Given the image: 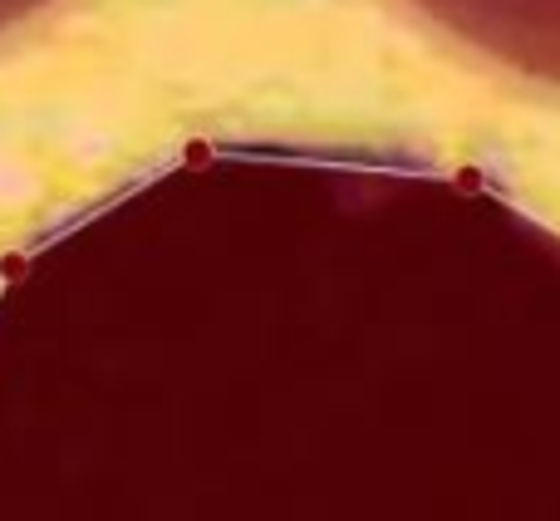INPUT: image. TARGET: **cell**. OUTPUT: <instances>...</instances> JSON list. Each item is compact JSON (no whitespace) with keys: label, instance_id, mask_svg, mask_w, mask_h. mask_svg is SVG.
I'll use <instances>...</instances> for the list:
<instances>
[{"label":"cell","instance_id":"obj_1","mask_svg":"<svg viewBox=\"0 0 560 521\" xmlns=\"http://www.w3.org/2000/svg\"><path fill=\"white\" fill-rule=\"evenodd\" d=\"M0 521H560V232L398 148H183L0 266Z\"/></svg>","mask_w":560,"mask_h":521},{"label":"cell","instance_id":"obj_2","mask_svg":"<svg viewBox=\"0 0 560 521\" xmlns=\"http://www.w3.org/2000/svg\"><path fill=\"white\" fill-rule=\"evenodd\" d=\"M502 69L560 89V0H408Z\"/></svg>","mask_w":560,"mask_h":521},{"label":"cell","instance_id":"obj_3","mask_svg":"<svg viewBox=\"0 0 560 521\" xmlns=\"http://www.w3.org/2000/svg\"><path fill=\"white\" fill-rule=\"evenodd\" d=\"M49 0H0V35H5L10 25H20V20H30L35 10H45Z\"/></svg>","mask_w":560,"mask_h":521}]
</instances>
